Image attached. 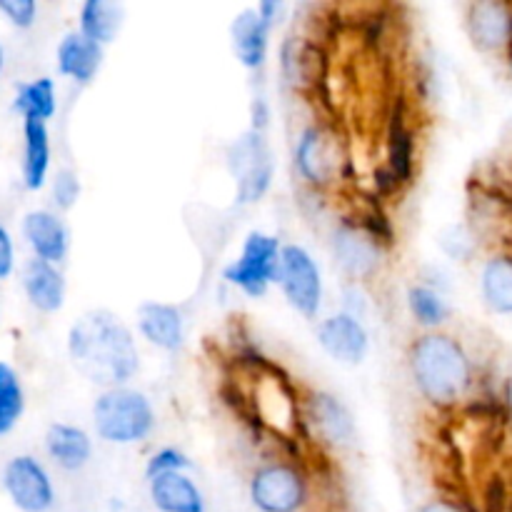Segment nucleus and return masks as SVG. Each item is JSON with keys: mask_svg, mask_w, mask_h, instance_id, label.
Wrapping results in <instances>:
<instances>
[{"mask_svg": "<svg viewBox=\"0 0 512 512\" xmlns=\"http://www.w3.org/2000/svg\"><path fill=\"white\" fill-rule=\"evenodd\" d=\"M65 348L75 370L100 390L130 385L140 373L135 333L108 308H93L78 315L65 335Z\"/></svg>", "mask_w": 512, "mask_h": 512, "instance_id": "1", "label": "nucleus"}, {"mask_svg": "<svg viewBox=\"0 0 512 512\" xmlns=\"http://www.w3.org/2000/svg\"><path fill=\"white\" fill-rule=\"evenodd\" d=\"M405 365L420 398L435 410L460 408L475 385L468 350L450 333H420L405 350Z\"/></svg>", "mask_w": 512, "mask_h": 512, "instance_id": "2", "label": "nucleus"}, {"mask_svg": "<svg viewBox=\"0 0 512 512\" xmlns=\"http://www.w3.org/2000/svg\"><path fill=\"white\" fill-rule=\"evenodd\" d=\"M330 455L308 460H263L248 478V500L255 512H308L318 500V488L328 480Z\"/></svg>", "mask_w": 512, "mask_h": 512, "instance_id": "3", "label": "nucleus"}, {"mask_svg": "<svg viewBox=\"0 0 512 512\" xmlns=\"http://www.w3.org/2000/svg\"><path fill=\"white\" fill-rule=\"evenodd\" d=\"M293 168L310 193H330L353 170L348 140L335 118H313L293 140Z\"/></svg>", "mask_w": 512, "mask_h": 512, "instance_id": "4", "label": "nucleus"}, {"mask_svg": "<svg viewBox=\"0 0 512 512\" xmlns=\"http://www.w3.org/2000/svg\"><path fill=\"white\" fill-rule=\"evenodd\" d=\"M90 418H93L95 435L103 443L118 448L145 443L158 428L153 400L133 385L100 390L90 408Z\"/></svg>", "mask_w": 512, "mask_h": 512, "instance_id": "5", "label": "nucleus"}, {"mask_svg": "<svg viewBox=\"0 0 512 512\" xmlns=\"http://www.w3.org/2000/svg\"><path fill=\"white\" fill-rule=\"evenodd\" d=\"M225 168L235 183V203L255 205L270 193L275 180V155L268 135L243 130L225 148Z\"/></svg>", "mask_w": 512, "mask_h": 512, "instance_id": "6", "label": "nucleus"}, {"mask_svg": "<svg viewBox=\"0 0 512 512\" xmlns=\"http://www.w3.org/2000/svg\"><path fill=\"white\" fill-rule=\"evenodd\" d=\"M303 433L310 450L333 458L355 443V418L348 405L330 390H305Z\"/></svg>", "mask_w": 512, "mask_h": 512, "instance_id": "7", "label": "nucleus"}, {"mask_svg": "<svg viewBox=\"0 0 512 512\" xmlns=\"http://www.w3.org/2000/svg\"><path fill=\"white\" fill-rule=\"evenodd\" d=\"M418 158H420V140H418V120L405 93H395L390 98L388 110L383 120V163L388 173L398 180L403 190L418 178Z\"/></svg>", "mask_w": 512, "mask_h": 512, "instance_id": "8", "label": "nucleus"}, {"mask_svg": "<svg viewBox=\"0 0 512 512\" xmlns=\"http://www.w3.org/2000/svg\"><path fill=\"white\" fill-rule=\"evenodd\" d=\"M280 250H283V243L278 235L250 230L238 258L230 260L223 268V280L230 288L240 290L245 298H263L278 280Z\"/></svg>", "mask_w": 512, "mask_h": 512, "instance_id": "9", "label": "nucleus"}, {"mask_svg": "<svg viewBox=\"0 0 512 512\" xmlns=\"http://www.w3.org/2000/svg\"><path fill=\"white\" fill-rule=\"evenodd\" d=\"M275 285L283 293L285 303L305 320H318L320 308H323L325 283L320 273L318 260L313 258L305 245L283 243L280 250L278 280Z\"/></svg>", "mask_w": 512, "mask_h": 512, "instance_id": "10", "label": "nucleus"}, {"mask_svg": "<svg viewBox=\"0 0 512 512\" xmlns=\"http://www.w3.org/2000/svg\"><path fill=\"white\" fill-rule=\"evenodd\" d=\"M280 75L293 93L318 98L328 85V53L320 38L293 30L280 45Z\"/></svg>", "mask_w": 512, "mask_h": 512, "instance_id": "11", "label": "nucleus"}, {"mask_svg": "<svg viewBox=\"0 0 512 512\" xmlns=\"http://www.w3.org/2000/svg\"><path fill=\"white\" fill-rule=\"evenodd\" d=\"M330 248H333V260L338 268L355 285L373 283L388 258V250L375 243L350 215L340 218L333 228Z\"/></svg>", "mask_w": 512, "mask_h": 512, "instance_id": "12", "label": "nucleus"}, {"mask_svg": "<svg viewBox=\"0 0 512 512\" xmlns=\"http://www.w3.org/2000/svg\"><path fill=\"white\" fill-rule=\"evenodd\" d=\"M0 483L18 512H50L58 503L53 478L35 455H13L5 463Z\"/></svg>", "mask_w": 512, "mask_h": 512, "instance_id": "13", "label": "nucleus"}, {"mask_svg": "<svg viewBox=\"0 0 512 512\" xmlns=\"http://www.w3.org/2000/svg\"><path fill=\"white\" fill-rule=\"evenodd\" d=\"M315 340L333 363L345 365V368L365 363L370 353V333L365 323L355 315L343 313V310L318 320Z\"/></svg>", "mask_w": 512, "mask_h": 512, "instance_id": "14", "label": "nucleus"}, {"mask_svg": "<svg viewBox=\"0 0 512 512\" xmlns=\"http://www.w3.org/2000/svg\"><path fill=\"white\" fill-rule=\"evenodd\" d=\"M465 30L480 53H503L512 45V3L475 0L465 8Z\"/></svg>", "mask_w": 512, "mask_h": 512, "instance_id": "15", "label": "nucleus"}, {"mask_svg": "<svg viewBox=\"0 0 512 512\" xmlns=\"http://www.w3.org/2000/svg\"><path fill=\"white\" fill-rule=\"evenodd\" d=\"M20 233L33 258L50 265H63L70 253V228L60 213L50 208L28 210L20 220Z\"/></svg>", "mask_w": 512, "mask_h": 512, "instance_id": "16", "label": "nucleus"}, {"mask_svg": "<svg viewBox=\"0 0 512 512\" xmlns=\"http://www.w3.org/2000/svg\"><path fill=\"white\" fill-rule=\"evenodd\" d=\"M138 335L163 353H178L185 345V315L180 305L163 300H143L135 308Z\"/></svg>", "mask_w": 512, "mask_h": 512, "instance_id": "17", "label": "nucleus"}, {"mask_svg": "<svg viewBox=\"0 0 512 512\" xmlns=\"http://www.w3.org/2000/svg\"><path fill=\"white\" fill-rule=\"evenodd\" d=\"M20 288H23L30 308L38 310V313L55 315L65 308L68 283H65L63 268H58V265L28 258L20 268Z\"/></svg>", "mask_w": 512, "mask_h": 512, "instance_id": "18", "label": "nucleus"}, {"mask_svg": "<svg viewBox=\"0 0 512 512\" xmlns=\"http://www.w3.org/2000/svg\"><path fill=\"white\" fill-rule=\"evenodd\" d=\"M270 28L255 5L243 8L230 23V45H233L235 60L250 73H258L265 68L270 53Z\"/></svg>", "mask_w": 512, "mask_h": 512, "instance_id": "19", "label": "nucleus"}, {"mask_svg": "<svg viewBox=\"0 0 512 512\" xmlns=\"http://www.w3.org/2000/svg\"><path fill=\"white\" fill-rule=\"evenodd\" d=\"M105 48L85 38L78 28L68 30L55 48V68L75 85H90L103 68Z\"/></svg>", "mask_w": 512, "mask_h": 512, "instance_id": "20", "label": "nucleus"}, {"mask_svg": "<svg viewBox=\"0 0 512 512\" xmlns=\"http://www.w3.org/2000/svg\"><path fill=\"white\" fill-rule=\"evenodd\" d=\"M43 448L50 463L63 473H80L93 460V438L73 423H50L43 435Z\"/></svg>", "mask_w": 512, "mask_h": 512, "instance_id": "21", "label": "nucleus"}, {"mask_svg": "<svg viewBox=\"0 0 512 512\" xmlns=\"http://www.w3.org/2000/svg\"><path fill=\"white\" fill-rule=\"evenodd\" d=\"M145 483L150 505L158 512H208L203 490L188 473H163Z\"/></svg>", "mask_w": 512, "mask_h": 512, "instance_id": "22", "label": "nucleus"}, {"mask_svg": "<svg viewBox=\"0 0 512 512\" xmlns=\"http://www.w3.org/2000/svg\"><path fill=\"white\" fill-rule=\"evenodd\" d=\"M50 130L40 120H23V160H20V180L23 188L38 193L48 185L50 178Z\"/></svg>", "mask_w": 512, "mask_h": 512, "instance_id": "23", "label": "nucleus"}, {"mask_svg": "<svg viewBox=\"0 0 512 512\" xmlns=\"http://www.w3.org/2000/svg\"><path fill=\"white\" fill-rule=\"evenodd\" d=\"M125 10L118 0H85L78 10V30L100 48H110L125 25Z\"/></svg>", "mask_w": 512, "mask_h": 512, "instance_id": "24", "label": "nucleus"}, {"mask_svg": "<svg viewBox=\"0 0 512 512\" xmlns=\"http://www.w3.org/2000/svg\"><path fill=\"white\" fill-rule=\"evenodd\" d=\"M13 113L20 115V120H40L48 123L58 113V88L50 75L23 80L15 85L13 95Z\"/></svg>", "mask_w": 512, "mask_h": 512, "instance_id": "25", "label": "nucleus"}, {"mask_svg": "<svg viewBox=\"0 0 512 512\" xmlns=\"http://www.w3.org/2000/svg\"><path fill=\"white\" fill-rule=\"evenodd\" d=\"M480 295L493 313L512 315V255L500 253L485 260L480 270Z\"/></svg>", "mask_w": 512, "mask_h": 512, "instance_id": "26", "label": "nucleus"}, {"mask_svg": "<svg viewBox=\"0 0 512 512\" xmlns=\"http://www.w3.org/2000/svg\"><path fill=\"white\" fill-rule=\"evenodd\" d=\"M405 305L410 310V318L415 320L423 333H435L443 328L450 320L453 310H450L448 300L443 298L438 288L428 283H413L405 293Z\"/></svg>", "mask_w": 512, "mask_h": 512, "instance_id": "27", "label": "nucleus"}, {"mask_svg": "<svg viewBox=\"0 0 512 512\" xmlns=\"http://www.w3.org/2000/svg\"><path fill=\"white\" fill-rule=\"evenodd\" d=\"M25 413V388L20 373L0 360V438L13 433Z\"/></svg>", "mask_w": 512, "mask_h": 512, "instance_id": "28", "label": "nucleus"}, {"mask_svg": "<svg viewBox=\"0 0 512 512\" xmlns=\"http://www.w3.org/2000/svg\"><path fill=\"white\" fill-rule=\"evenodd\" d=\"M50 183V200L55 205V213H70V210L78 205L80 195H83V183H80V175L73 168H58L55 170Z\"/></svg>", "mask_w": 512, "mask_h": 512, "instance_id": "29", "label": "nucleus"}, {"mask_svg": "<svg viewBox=\"0 0 512 512\" xmlns=\"http://www.w3.org/2000/svg\"><path fill=\"white\" fill-rule=\"evenodd\" d=\"M190 470H193V460L180 448H173V445H165V448L155 450L145 460V480L163 473H190Z\"/></svg>", "mask_w": 512, "mask_h": 512, "instance_id": "30", "label": "nucleus"}, {"mask_svg": "<svg viewBox=\"0 0 512 512\" xmlns=\"http://www.w3.org/2000/svg\"><path fill=\"white\" fill-rule=\"evenodd\" d=\"M0 15L13 28L30 30L38 20V3L35 0H0Z\"/></svg>", "mask_w": 512, "mask_h": 512, "instance_id": "31", "label": "nucleus"}, {"mask_svg": "<svg viewBox=\"0 0 512 512\" xmlns=\"http://www.w3.org/2000/svg\"><path fill=\"white\" fill-rule=\"evenodd\" d=\"M440 245H443L445 253L450 258L468 260L475 250V235L465 228H448L443 235H440Z\"/></svg>", "mask_w": 512, "mask_h": 512, "instance_id": "32", "label": "nucleus"}, {"mask_svg": "<svg viewBox=\"0 0 512 512\" xmlns=\"http://www.w3.org/2000/svg\"><path fill=\"white\" fill-rule=\"evenodd\" d=\"M15 273V240L5 223L0 220V280H8Z\"/></svg>", "mask_w": 512, "mask_h": 512, "instance_id": "33", "label": "nucleus"}, {"mask_svg": "<svg viewBox=\"0 0 512 512\" xmlns=\"http://www.w3.org/2000/svg\"><path fill=\"white\" fill-rule=\"evenodd\" d=\"M270 118H273V110H270V103L265 95H255L250 100V130L255 133H268Z\"/></svg>", "mask_w": 512, "mask_h": 512, "instance_id": "34", "label": "nucleus"}, {"mask_svg": "<svg viewBox=\"0 0 512 512\" xmlns=\"http://www.w3.org/2000/svg\"><path fill=\"white\" fill-rule=\"evenodd\" d=\"M418 512H478L470 503L455 498H433L428 503H423Z\"/></svg>", "mask_w": 512, "mask_h": 512, "instance_id": "35", "label": "nucleus"}, {"mask_svg": "<svg viewBox=\"0 0 512 512\" xmlns=\"http://www.w3.org/2000/svg\"><path fill=\"white\" fill-rule=\"evenodd\" d=\"M255 10L260 13V18L265 20V23L270 25V28H275V25L283 20V13H285V3L283 0H263V3L255 5Z\"/></svg>", "mask_w": 512, "mask_h": 512, "instance_id": "36", "label": "nucleus"}, {"mask_svg": "<svg viewBox=\"0 0 512 512\" xmlns=\"http://www.w3.org/2000/svg\"><path fill=\"white\" fill-rule=\"evenodd\" d=\"M505 413H508V418L512 420V378L508 380V385H505Z\"/></svg>", "mask_w": 512, "mask_h": 512, "instance_id": "37", "label": "nucleus"}, {"mask_svg": "<svg viewBox=\"0 0 512 512\" xmlns=\"http://www.w3.org/2000/svg\"><path fill=\"white\" fill-rule=\"evenodd\" d=\"M3 70H5V45L0 40V78H3Z\"/></svg>", "mask_w": 512, "mask_h": 512, "instance_id": "38", "label": "nucleus"}, {"mask_svg": "<svg viewBox=\"0 0 512 512\" xmlns=\"http://www.w3.org/2000/svg\"><path fill=\"white\" fill-rule=\"evenodd\" d=\"M508 68H510V75H512V45L508 48Z\"/></svg>", "mask_w": 512, "mask_h": 512, "instance_id": "39", "label": "nucleus"}]
</instances>
